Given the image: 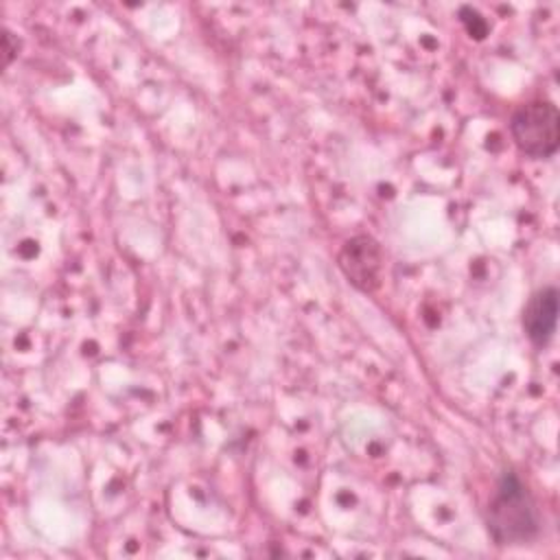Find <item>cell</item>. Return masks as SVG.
I'll list each match as a JSON object with an SVG mask.
<instances>
[{"label": "cell", "mask_w": 560, "mask_h": 560, "mask_svg": "<svg viewBox=\"0 0 560 560\" xmlns=\"http://www.w3.org/2000/svg\"><path fill=\"white\" fill-rule=\"evenodd\" d=\"M510 133L521 153L534 160H547L560 144V114L551 101H532L521 105L510 118Z\"/></svg>", "instance_id": "2"}, {"label": "cell", "mask_w": 560, "mask_h": 560, "mask_svg": "<svg viewBox=\"0 0 560 560\" xmlns=\"http://www.w3.org/2000/svg\"><path fill=\"white\" fill-rule=\"evenodd\" d=\"M486 527L497 545H525L536 538L540 516L536 503L514 470H505L486 508Z\"/></svg>", "instance_id": "1"}, {"label": "cell", "mask_w": 560, "mask_h": 560, "mask_svg": "<svg viewBox=\"0 0 560 560\" xmlns=\"http://www.w3.org/2000/svg\"><path fill=\"white\" fill-rule=\"evenodd\" d=\"M558 324V289L542 287L538 289L523 308V330L527 339L542 348L551 341Z\"/></svg>", "instance_id": "3"}]
</instances>
